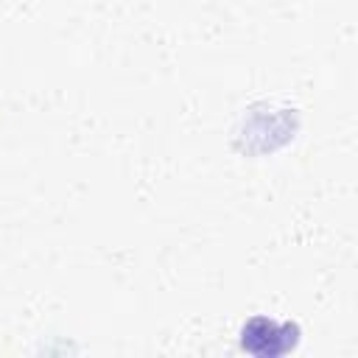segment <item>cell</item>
<instances>
[{
  "label": "cell",
  "instance_id": "6da1fadb",
  "mask_svg": "<svg viewBox=\"0 0 358 358\" xmlns=\"http://www.w3.org/2000/svg\"><path fill=\"white\" fill-rule=\"evenodd\" d=\"M296 344V327L294 324H277L268 316H255L241 330V347L260 358H274L288 352Z\"/></svg>",
  "mask_w": 358,
  "mask_h": 358
}]
</instances>
